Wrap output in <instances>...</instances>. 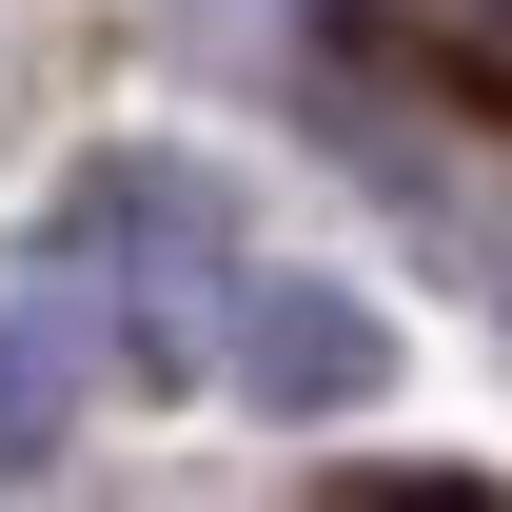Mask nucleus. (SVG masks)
I'll list each match as a JSON object with an SVG mask.
<instances>
[{
	"label": "nucleus",
	"instance_id": "20e7f679",
	"mask_svg": "<svg viewBox=\"0 0 512 512\" xmlns=\"http://www.w3.org/2000/svg\"><path fill=\"white\" fill-rule=\"evenodd\" d=\"M79 375H99V316L79 296H0V473H60Z\"/></svg>",
	"mask_w": 512,
	"mask_h": 512
},
{
	"label": "nucleus",
	"instance_id": "39448f33",
	"mask_svg": "<svg viewBox=\"0 0 512 512\" xmlns=\"http://www.w3.org/2000/svg\"><path fill=\"white\" fill-rule=\"evenodd\" d=\"M296 512H512V473H434V453H375V473H316Z\"/></svg>",
	"mask_w": 512,
	"mask_h": 512
},
{
	"label": "nucleus",
	"instance_id": "f257e3e1",
	"mask_svg": "<svg viewBox=\"0 0 512 512\" xmlns=\"http://www.w3.org/2000/svg\"><path fill=\"white\" fill-rule=\"evenodd\" d=\"M394 375H414V335L335 256H237L197 296V394H237L256 434H355V414H394Z\"/></svg>",
	"mask_w": 512,
	"mask_h": 512
},
{
	"label": "nucleus",
	"instance_id": "7ed1b4c3",
	"mask_svg": "<svg viewBox=\"0 0 512 512\" xmlns=\"http://www.w3.org/2000/svg\"><path fill=\"white\" fill-rule=\"evenodd\" d=\"M335 178H375L394 217H414V237L473 276V316H493V355H512V197H473L453 158H394V138H335Z\"/></svg>",
	"mask_w": 512,
	"mask_h": 512
},
{
	"label": "nucleus",
	"instance_id": "f03ea898",
	"mask_svg": "<svg viewBox=\"0 0 512 512\" xmlns=\"http://www.w3.org/2000/svg\"><path fill=\"white\" fill-rule=\"evenodd\" d=\"M40 256H119V296H138V316H197V296L256 256V217H237V178H217V158L119 138V158H79V178H60Z\"/></svg>",
	"mask_w": 512,
	"mask_h": 512
}]
</instances>
